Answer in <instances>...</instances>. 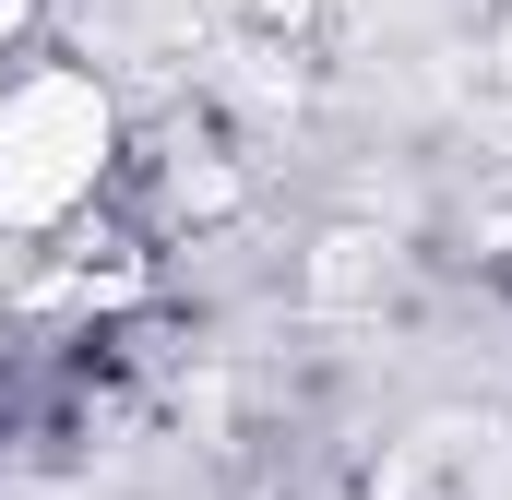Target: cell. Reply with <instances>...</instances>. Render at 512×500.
Segmentation results:
<instances>
[{
	"instance_id": "6da1fadb",
	"label": "cell",
	"mask_w": 512,
	"mask_h": 500,
	"mask_svg": "<svg viewBox=\"0 0 512 500\" xmlns=\"http://www.w3.org/2000/svg\"><path fill=\"white\" fill-rule=\"evenodd\" d=\"M108 96L84 72H12L0 84V227H72L108 179Z\"/></svg>"
},
{
	"instance_id": "7a4b0ae2",
	"label": "cell",
	"mask_w": 512,
	"mask_h": 500,
	"mask_svg": "<svg viewBox=\"0 0 512 500\" xmlns=\"http://www.w3.org/2000/svg\"><path fill=\"white\" fill-rule=\"evenodd\" d=\"M24 12H36V0H0V36H12V24H24Z\"/></svg>"
}]
</instances>
